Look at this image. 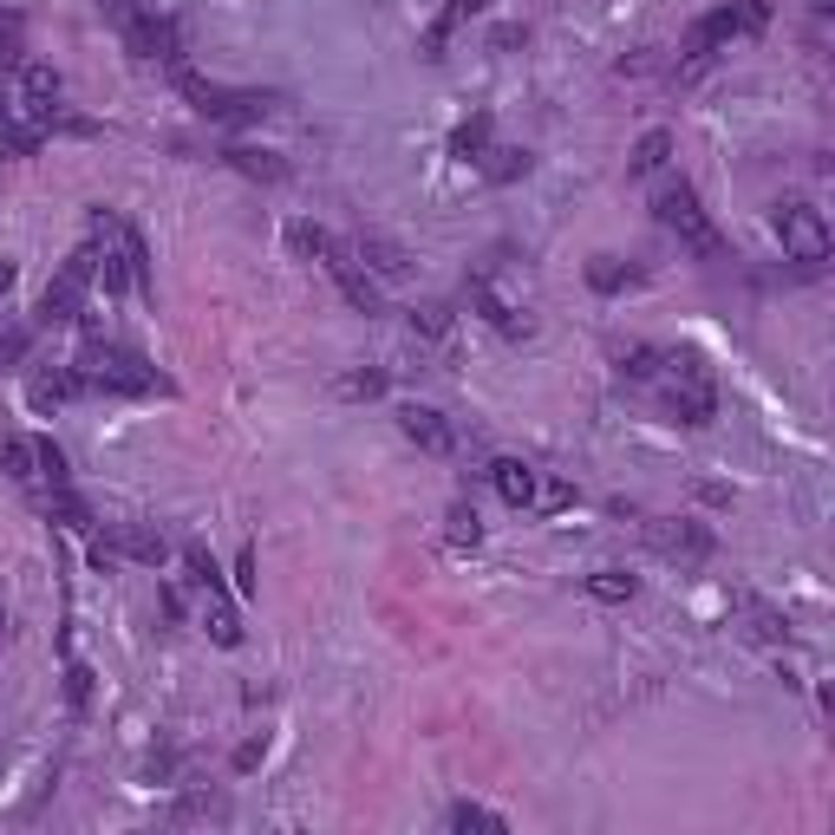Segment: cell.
Returning <instances> with one entry per match:
<instances>
[{
  "label": "cell",
  "instance_id": "obj_42",
  "mask_svg": "<svg viewBox=\"0 0 835 835\" xmlns=\"http://www.w3.org/2000/svg\"><path fill=\"white\" fill-rule=\"evenodd\" d=\"M236 581H242V588H255V548H242V561H236Z\"/></svg>",
  "mask_w": 835,
  "mask_h": 835
},
{
  "label": "cell",
  "instance_id": "obj_20",
  "mask_svg": "<svg viewBox=\"0 0 835 835\" xmlns=\"http://www.w3.org/2000/svg\"><path fill=\"white\" fill-rule=\"evenodd\" d=\"M0 464L13 484H40V457H33V438H7L0 444Z\"/></svg>",
  "mask_w": 835,
  "mask_h": 835
},
{
  "label": "cell",
  "instance_id": "obj_35",
  "mask_svg": "<svg viewBox=\"0 0 835 835\" xmlns=\"http://www.w3.org/2000/svg\"><path fill=\"white\" fill-rule=\"evenodd\" d=\"M59 275H72V281H79V288H86V281H92V275H99V248L86 242V248H72V255H66V268H59Z\"/></svg>",
  "mask_w": 835,
  "mask_h": 835
},
{
  "label": "cell",
  "instance_id": "obj_24",
  "mask_svg": "<svg viewBox=\"0 0 835 835\" xmlns=\"http://www.w3.org/2000/svg\"><path fill=\"white\" fill-rule=\"evenodd\" d=\"M47 516H59V523H72V529H92V509H86L79 496L66 490V484H59V490H47Z\"/></svg>",
  "mask_w": 835,
  "mask_h": 835
},
{
  "label": "cell",
  "instance_id": "obj_2",
  "mask_svg": "<svg viewBox=\"0 0 835 835\" xmlns=\"http://www.w3.org/2000/svg\"><path fill=\"white\" fill-rule=\"evenodd\" d=\"M653 216H659V229H673L686 248H698V255H718V229L705 222V209H698V197H692V183H659Z\"/></svg>",
  "mask_w": 835,
  "mask_h": 835
},
{
  "label": "cell",
  "instance_id": "obj_11",
  "mask_svg": "<svg viewBox=\"0 0 835 835\" xmlns=\"http://www.w3.org/2000/svg\"><path fill=\"white\" fill-rule=\"evenodd\" d=\"M352 255H359V268H366L372 281H405V275H411V255L398 242H386V236H359Z\"/></svg>",
  "mask_w": 835,
  "mask_h": 835
},
{
  "label": "cell",
  "instance_id": "obj_23",
  "mask_svg": "<svg viewBox=\"0 0 835 835\" xmlns=\"http://www.w3.org/2000/svg\"><path fill=\"white\" fill-rule=\"evenodd\" d=\"M444 536H450V548H477V541H484V523H477V509H470V503H457V509L444 516Z\"/></svg>",
  "mask_w": 835,
  "mask_h": 835
},
{
  "label": "cell",
  "instance_id": "obj_36",
  "mask_svg": "<svg viewBox=\"0 0 835 835\" xmlns=\"http://www.w3.org/2000/svg\"><path fill=\"white\" fill-rule=\"evenodd\" d=\"M288 242H295V255H327L334 236H327V229H314V222H295V229H288Z\"/></svg>",
  "mask_w": 835,
  "mask_h": 835
},
{
  "label": "cell",
  "instance_id": "obj_45",
  "mask_svg": "<svg viewBox=\"0 0 835 835\" xmlns=\"http://www.w3.org/2000/svg\"><path fill=\"white\" fill-rule=\"evenodd\" d=\"M0 639H7V614H0Z\"/></svg>",
  "mask_w": 835,
  "mask_h": 835
},
{
  "label": "cell",
  "instance_id": "obj_9",
  "mask_svg": "<svg viewBox=\"0 0 835 835\" xmlns=\"http://www.w3.org/2000/svg\"><path fill=\"white\" fill-rule=\"evenodd\" d=\"M398 431L418 444V450H431V457H450V450H457L450 418H444V411H431V405H398Z\"/></svg>",
  "mask_w": 835,
  "mask_h": 835
},
{
  "label": "cell",
  "instance_id": "obj_13",
  "mask_svg": "<svg viewBox=\"0 0 835 835\" xmlns=\"http://www.w3.org/2000/svg\"><path fill=\"white\" fill-rule=\"evenodd\" d=\"M79 300H86V288H79L72 275L47 281V295H40V327H66V320H79Z\"/></svg>",
  "mask_w": 835,
  "mask_h": 835
},
{
  "label": "cell",
  "instance_id": "obj_25",
  "mask_svg": "<svg viewBox=\"0 0 835 835\" xmlns=\"http://www.w3.org/2000/svg\"><path fill=\"white\" fill-rule=\"evenodd\" d=\"M529 509H548V516L575 509V484H561V477H536V503H529Z\"/></svg>",
  "mask_w": 835,
  "mask_h": 835
},
{
  "label": "cell",
  "instance_id": "obj_17",
  "mask_svg": "<svg viewBox=\"0 0 835 835\" xmlns=\"http://www.w3.org/2000/svg\"><path fill=\"white\" fill-rule=\"evenodd\" d=\"M79 392H86V379H79L72 366H66V372H40V379H33V405H40V411H52V405H66V398H79Z\"/></svg>",
  "mask_w": 835,
  "mask_h": 835
},
{
  "label": "cell",
  "instance_id": "obj_21",
  "mask_svg": "<svg viewBox=\"0 0 835 835\" xmlns=\"http://www.w3.org/2000/svg\"><path fill=\"white\" fill-rule=\"evenodd\" d=\"M450 829L457 835H503V816L484 809V803H457V809H450Z\"/></svg>",
  "mask_w": 835,
  "mask_h": 835
},
{
  "label": "cell",
  "instance_id": "obj_14",
  "mask_svg": "<svg viewBox=\"0 0 835 835\" xmlns=\"http://www.w3.org/2000/svg\"><path fill=\"white\" fill-rule=\"evenodd\" d=\"M229 157V170H242V177H255V183H281L288 177V163L275 157V150H255V145H229L222 150Z\"/></svg>",
  "mask_w": 835,
  "mask_h": 835
},
{
  "label": "cell",
  "instance_id": "obj_1",
  "mask_svg": "<svg viewBox=\"0 0 835 835\" xmlns=\"http://www.w3.org/2000/svg\"><path fill=\"white\" fill-rule=\"evenodd\" d=\"M72 372L86 379V392H150L157 386V372H150L145 359L111 340H86L79 359H72Z\"/></svg>",
  "mask_w": 835,
  "mask_h": 835
},
{
  "label": "cell",
  "instance_id": "obj_39",
  "mask_svg": "<svg viewBox=\"0 0 835 835\" xmlns=\"http://www.w3.org/2000/svg\"><path fill=\"white\" fill-rule=\"evenodd\" d=\"M20 359H27V334L7 327V334H0V366H20Z\"/></svg>",
  "mask_w": 835,
  "mask_h": 835
},
{
  "label": "cell",
  "instance_id": "obj_7",
  "mask_svg": "<svg viewBox=\"0 0 835 835\" xmlns=\"http://www.w3.org/2000/svg\"><path fill=\"white\" fill-rule=\"evenodd\" d=\"M464 300H470V314H484V320H490V327H503L509 340H529V314L503 295L490 275H470V281H464Z\"/></svg>",
  "mask_w": 835,
  "mask_h": 835
},
{
  "label": "cell",
  "instance_id": "obj_27",
  "mask_svg": "<svg viewBox=\"0 0 835 835\" xmlns=\"http://www.w3.org/2000/svg\"><path fill=\"white\" fill-rule=\"evenodd\" d=\"M484 157H490L484 170H490L496 183H509V177H523V170H529V150H516V145H496V150H484Z\"/></svg>",
  "mask_w": 835,
  "mask_h": 835
},
{
  "label": "cell",
  "instance_id": "obj_40",
  "mask_svg": "<svg viewBox=\"0 0 835 835\" xmlns=\"http://www.w3.org/2000/svg\"><path fill=\"white\" fill-rule=\"evenodd\" d=\"M261 757H268V744H261V737H248L242 750H236V771H255Z\"/></svg>",
  "mask_w": 835,
  "mask_h": 835
},
{
  "label": "cell",
  "instance_id": "obj_37",
  "mask_svg": "<svg viewBox=\"0 0 835 835\" xmlns=\"http://www.w3.org/2000/svg\"><path fill=\"white\" fill-rule=\"evenodd\" d=\"M737 27H744V33H764V27H771V0H737Z\"/></svg>",
  "mask_w": 835,
  "mask_h": 835
},
{
  "label": "cell",
  "instance_id": "obj_22",
  "mask_svg": "<svg viewBox=\"0 0 835 835\" xmlns=\"http://www.w3.org/2000/svg\"><path fill=\"white\" fill-rule=\"evenodd\" d=\"M20 99L27 105H52L59 99V72H52V66H20Z\"/></svg>",
  "mask_w": 835,
  "mask_h": 835
},
{
  "label": "cell",
  "instance_id": "obj_33",
  "mask_svg": "<svg viewBox=\"0 0 835 835\" xmlns=\"http://www.w3.org/2000/svg\"><path fill=\"white\" fill-rule=\"evenodd\" d=\"M33 457H40V477L59 490V484H66V450H59L52 438H33Z\"/></svg>",
  "mask_w": 835,
  "mask_h": 835
},
{
  "label": "cell",
  "instance_id": "obj_8",
  "mask_svg": "<svg viewBox=\"0 0 835 835\" xmlns=\"http://www.w3.org/2000/svg\"><path fill=\"white\" fill-rule=\"evenodd\" d=\"M646 541L666 561H686V568H698L712 555V529H698V523H646Z\"/></svg>",
  "mask_w": 835,
  "mask_h": 835
},
{
  "label": "cell",
  "instance_id": "obj_5",
  "mask_svg": "<svg viewBox=\"0 0 835 835\" xmlns=\"http://www.w3.org/2000/svg\"><path fill=\"white\" fill-rule=\"evenodd\" d=\"M125 47L150 59V66H177L183 59V33L177 20H157V13H125Z\"/></svg>",
  "mask_w": 835,
  "mask_h": 835
},
{
  "label": "cell",
  "instance_id": "obj_31",
  "mask_svg": "<svg viewBox=\"0 0 835 835\" xmlns=\"http://www.w3.org/2000/svg\"><path fill=\"white\" fill-rule=\"evenodd\" d=\"M588 281L600 288V295H620V288H627V268H620L614 255H594V261H588Z\"/></svg>",
  "mask_w": 835,
  "mask_h": 835
},
{
  "label": "cell",
  "instance_id": "obj_4",
  "mask_svg": "<svg viewBox=\"0 0 835 835\" xmlns=\"http://www.w3.org/2000/svg\"><path fill=\"white\" fill-rule=\"evenodd\" d=\"M679 372H673V392H666V405H673V418L679 425H712V411H718V398H712V372L698 366V359H673Z\"/></svg>",
  "mask_w": 835,
  "mask_h": 835
},
{
  "label": "cell",
  "instance_id": "obj_10",
  "mask_svg": "<svg viewBox=\"0 0 835 835\" xmlns=\"http://www.w3.org/2000/svg\"><path fill=\"white\" fill-rule=\"evenodd\" d=\"M105 548H111L118 561H145V568H163V555H170V541L157 536V529H145V523H118V529L105 536Z\"/></svg>",
  "mask_w": 835,
  "mask_h": 835
},
{
  "label": "cell",
  "instance_id": "obj_18",
  "mask_svg": "<svg viewBox=\"0 0 835 835\" xmlns=\"http://www.w3.org/2000/svg\"><path fill=\"white\" fill-rule=\"evenodd\" d=\"M202 627L216 646H242V620H236V607L222 600V588H209V614H202Z\"/></svg>",
  "mask_w": 835,
  "mask_h": 835
},
{
  "label": "cell",
  "instance_id": "obj_26",
  "mask_svg": "<svg viewBox=\"0 0 835 835\" xmlns=\"http://www.w3.org/2000/svg\"><path fill=\"white\" fill-rule=\"evenodd\" d=\"M450 150H457V157H484V150H490V118L477 111L470 125H457V138H450Z\"/></svg>",
  "mask_w": 835,
  "mask_h": 835
},
{
  "label": "cell",
  "instance_id": "obj_29",
  "mask_svg": "<svg viewBox=\"0 0 835 835\" xmlns=\"http://www.w3.org/2000/svg\"><path fill=\"white\" fill-rule=\"evenodd\" d=\"M411 334H425V340H444V334H450V307H438V300L411 307Z\"/></svg>",
  "mask_w": 835,
  "mask_h": 835
},
{
  "label": "cell",
  "instance_id": "obj_38",
  "mask_svg": "<svg viewBox=\"0 0 835 835\" xmlns=\"http://www.w3.org/2000/svg\"><path fill=\"white\" fill-rule=\"evenodd\" d=\"M66 698H72L79 712L92 705V673H86V666H72V673H66Z\"/></svg>",
  "mask_w": 835,
  "mask_h": 835
},
{
  "label": "cell",
  "instance_id": "obj_3",
  "mask_svg": "<svg viewBox=\"0 0 835 835\" xmlns=\"http://www.w3.org/2000/svg\"><path fill=\"white\" fill-rule=\"evenodd\" d=\"M777 236H784V255L803 261V268H823V261H829V222H823V209H809V202H784V209H777Z\"/></svg>",
  "mask_w": 835,
  "mask_h": 835
},
{
  "label": "cell",
  "instance_id": "obj_16",
  "mask_svg": "<svg viewBox=\"0 0 835 835\" xmlns=\"http://www.w3.org/2000/svg\"><path fill=\"white\" fill-rule=\"evenodd\" d=\"M666 157H673V131H646L634 145V157H627V170H634V177H659Z\"/></svg>",
  "mask_w": 835,
  "mask_h": 835
},
{
  "label": "cell",
  "instance_id": "obj_15",
  "mask_svg": "<svg viewBox=\"0 0 835 835\" xmlns=\"http://www.w3.org/2000/svg\"><path fill=\"white\" fill-rule=\"evenodd\" d=\"M737 614H744V634L750 639H789V620L777 614V607H764V600H750V594H737Z\"/></svg>",
  "mask_w": 835,
  "mask_h": 835
},
{
  "label": "cell",
  "instance_id": "obj_43",
  "mask_svg": "<svg viewBox=\"0 0 835 835\" xmlns=\"http://www.w3.org/2000/svg\"><path fill=\"white\" fill-rule=\"evenodd\" d=\"M7 288H13V268H7V261H0V295H7Z\"/></svg>",
  "mask_w": 835,
  "mask_h": 835
},
{
  "label": "cell",
  "instance_id": "obj_12",
  "mask_svg": "<svg viewBox=\"0 0 835 835\" xmlns=\"http://www.w3.org/2000/svg\"><path fill=\"white\" fill-rule=\"evenodd\" d=\"M490 484H496V496H503L509 509H529V503H536V470H529L523 457H496Z\"/></svg>",
  "mask_w": 835,
  "mask_h": 835
},
{
  "label": "cell",
  "instance_id": "obj_6",
  "mask_svg": "<svg viewBox=\"0 0 835 835\" xmlns=\"http://www.w3.org/2000/svg\"><path fill=\"white\" fill-rule=\"evenodd\" d=\"M320 261H327V275L340 281V295H346V307H352V314H379V307H386V300H379V281L359 268V255H352L346 242H327V255H320Z\"/></svg>",
  "mask_w": 835,
  "mask_h": 835
},
{
  "label": "cell",
  "instance_id": "obj_44",
  "mask_svg": "<svg viewBox=\"0 0 835 835\" xmlns=\"http://www.w3.org/2000/svg\"><path fill=\"white\" fill-rule=\"evenodd\" d=\"M829 7H835V0H809V13H829Z\"/></svg>",
  "mask_w": 835,
  "mask_h": 835
},
{
  "label": "cell",
  "instance_id": "obj_32",
  "mask_svg": "<svg viewBox=\"0 0 835 835\" xmlns=\"http://www.w3.org/2000/svg\"><path fill=\"white\" fill-rule=\"evenodd\" d=\"M659 366H666V359H659L653 346H627V352H620V372H627V379H659Z\"/></svg>",
  "mask_w": 835,
  "mask_h": 835
},
{
  "label": "cell",
  "instance_id": "obj_30",
  "mask_svg": "<svg viewBox=\"0 0 835 835\" xmlns=\"http://www.w3.org/2000/svg\"><path fill=\"white\" fill-rule=\"evenodd\" d=\"M334 392L352 398V405H359V398H379V392H386V372H372V366H366V372H346Z\"/></svg>",
  "mask_w": 835,
  "mask_h": 835
},
{
  "label": "cell",
  "instance_id": "obj_28",
  "mask_svg": "<svg viewBox=\"0 0 835 835\" xmlns=\"http://www.w3.org/2000/svg\"><path fill=\"white\" fill-rule=\"evenodd\" d=\"M588 594H594V600H634V575L600 568V575H588Z\"/></svg>",
  "mask_w": 835,
  "mask_h": 835
},
{
  "label": "cell",
  "instance_id": "obj_41",
  "mask_svg": "<svg viewBox=\"0 0 835 835\" xmlns=\"http://www.w3.org/2000/svg\"><path fill=\"white\" fill-rule=\"evenodd\" d=\"M490 47H496V52H509V47H523V27H496V33H490Z\"/></svg>",
  "mask_w": 835,
  "mask_h": 835
},
{
  "label": "cell",
  "instance_id": "obj_19",
  "mask_svg": "<svg viewBox=\"0 0 835 835\" xmlns=\"http://www.w3.org/2000/svg\"><path fill=\"white\" fill-rule=\"evenodd\" d=\"M484 7H490V0H450V7H444V20L431 27V33H425V59H444V40H450V27H464V20H470V13H484Z\"/></svg>",
  "mask_w": 835,
  "mask_h": 835
},
{
  "label": "cell",
  "instance_id": "obj_34",
  "mask_svg": "<svg viewBox=\"0 0 835 835\" xmlns=\"http://www.w3.org/2000/svg\"><path fill=\"white\" fill-rule=\"evenodd\" d=\"M0 66H27V47H20V20L0 13Z\"/></svg>",
  "mask_w": 835,
  "mask_h": 835
}]
</instances>
